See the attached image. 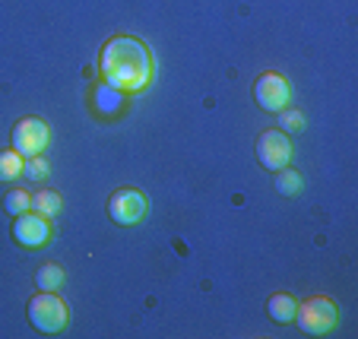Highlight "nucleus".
<instances>
[{
    "instance_id": "obj_14",
    "label": "nucleus",
    "mask_w": 358,
    "mask_h": 339,
    "mask_svg": "<svg viewBox=\"0 0 358 339\" xmlns=\"http://www.w3.org/2000/svg\"><path fill=\"white\" fill-rule=\"evenodd\" d=\"M276 190L282 194V197H295V194H301V187H304V181H301V175L298 171H292L289 165L285 168H279L276 171Z\"/></svg>"
},
{
    "instance_id": "obj_10",
    "label": "nucleus",
    "mask_w": 358,
    "mask_h": 339,
    "mask_svg": "<svg viewBox=\"0 0 358 339\" xmlns=\"http://www.w3.org/2000/svg\"><path fill=\"white\" fill-rule=\"evenodd\" d=\"M295 311H298V301L292 298L289 292H276L270 301H266V314H270L276 324H289V320H295Z\"/></svg>"
},
{
    "instance_id": "obj_8",
    "label": "nucleus",
    "mask_w": 358,
    "mask_h": 339,
    "mask_svg": "<svg viewBox=\"0 0 358 339\" xmlns=\"http://www.w3.org/2000/svg\"><path fill=\"white\" fill-rule=\"evenodd\" d=\"M48 238H51V229H48V219L41 212L29 210L22 216H16L13 222V241L20 247H41L48 245Z\"/></svg>"
},
{
    "instance_id": "obj_7",
    "label": "nucleus",
    "mask_w": 358,
    "mask_h": 339,
    "mask_svg": "<svg viewBox=\"0 0 358 339\" xmlns=\"http://www.w3.org/2000/svg\"><path fill=\"white\" fill-rule=\"evenodd\" d=\"M257 159L264 168L270 171H279L289 165L292 159V143L282 130H266V134L257 136Z\"/></svg>"
},
{
    "instance_id": "obj_3",
    "label": "nucleus",
    "mask_w": 358,
    "mask_h": 339,
    "mask_svg": "<svg viewBox=\"0 0 358 339\" xmlns=\"http://www.w3.org/2000/svg\"><path fill=\"white\" fill-rule=\"evenodd\" d=\"M295 317H298L301 333H308V336H327L330 330H336L339 311L330 298H308L304 305H298Z\"/></svg>"
},
{
    "instance_id": "obj_9",
    "label": "nucleus",
    "mask_w": 358,
    "mask_h": 339,
    "mask_svg": "<svg viewBox=\"0 0 358 339\" xmlns=\"http://www.w3.org/2000/svg\"><path fill=\"white\" fill-rule=\"evenodd\" d=\"M124 95H127V92H117L115 86L101 82V86H95V92H92V105H95V111H99V115L117 117L124 111Z\"/></svg>"
},
{
    "instance_id": "obj_11",
    "label": "nucleus",
    "mask_w": 358,
    "mask_h": 339,
    "mask_svg": "<svg viewBox=\"0 0 358 339\" xmlns=\"http://www.w3.org/2000/svg\"><path fill=\"white\" fill-rule=\"evenodd\" d=\"M64 282V270L55 264H45L38 266V273H35V285H38V292H57Z\"/></svg>"
},
{
    "instance_id": "obj_13",
    "label": "nucleus",
    "mask_w": 358,
    "mask_h": 339,
    "mask_svg": "<svg viewBox=\"0 0 358 339\" xmlns=\"http://www.w3.org/2000/svg\"><path fill=\"white\" fill-rule=\"evenodd\" d=\"M32 210L41 212L45 219H55L57 212H61V194H55V190H41V194H35Z\"/></svg>"
},
{
    "instance_id": "obj_12",
    "label": "nucleus",
    "mask_w": 358,
    "mask_h": 339,
    "mask_svg": "<svg viewBox=\"0 0 358 339\" xmlns=\"http://www.w3.org/2000/svg\"><path fill=\"white\" fill-rule=\"evenodd\" d=\"M22 165L26 159L16 150H0V181H16L22 175Z\"/></svg>"
},
{
    "instance_id": "obj_2",
    "label": "nucleus",
    "mask_w": 358,
    "mask_h": 339,
    "mask_svg": "<svg viewBox=\"0 0 358 339\" xmlns=\"http://www.w3.org/2000/svg\"><path fill=\"white\" fill-rule=\"evenodd\" d=\"M26 314H29V324L38 333H45V336L64 333V326H67V305L55 292H38L35 298H29Z\"/></svg>"
},
{
    "instance_id": "obj_4",
    "label": "nucleus",
    "mask_w": 358,
    "mask_h": 339,
    "mask_svg": "<svg viewBox=\"0 0 358 339\" xmlns=\"http://www.w3.org/2000/svg\"><path fill=\"white\" fill-rule=\"evenodd\" d=\"M48 136H51V130H48V124L41 121V117H22L13 127V150L20 152L22 159L41 156L48 146Z\"/></svg>"
},
{
    "instance_id": "obj_16",
    "label": "nucleus",
    "mask_w": 358,
    "mask_h": 339,
    "mask_svg": "<svg viewBox=\"0 0 358 339\" xmlns=\"http://www.w3.org/2000/svg\"><path fill=\"white\" fill-rule=\"evenodd\" d=\"M279 127H282V134H298V130H304V115L295 108H282L279 111Z\"/></svg>"
},
{
    "instance_id": "obj_1",
    "label": "nucleus",
    "mask_w": 358,
    "mask_h": 339,
    "mask_svg": "<svg viewBox=\"0 0 358 339\" xmlns=\"http://www.w3.org/2000/svg\"><path fill=\"white\" fill-rule=\"evenodd\" d=\"M99 70L108 86L117 92H143L152 80V57L149 48L134 35H115L105 41L99 57Z\"/></svg>"
},
{
    "instance_id": "obj_17",
    "label": "nucleus",
    "mask_w": 358,
    "mask_h": 339,
    "mask_svg": "<svg viewBox=\"0 0 358 339\" xmlns=\"http://www.w3.org/2000/svg\"><path fill=\"white\" fill-rule=\"evenodd\" d=\"M22 171L29 175V181H41V178L48 175V162L41 156H32V159H26V165H22Z\"/></svg>"
},
{
    "instance_id": "obj_15",
    "label": "nucleus",
    "mask_w": 358,
    "mask_h": 339,
    "mask_svg": "<svg viewBox=\"0 0 358 339\" xmlns=\"http://www.w3.org/2000/svg\"><path fill=\"white\" fill-rule=\"evenodd\" d=\"M32 210V197H29V190H10L7 197H3V212H10V216H22V212Z\"/></svg>"
},
{
    "instance_id": "obj_6",
    "label": "nucleus",
    "mask_w": 358,
    "mask_h": 339,
    "mask_svg": "<svg viewBox=\"0 0 358 339\" xmlns=\"http://www.w3.org/2000/svg\"><path fill=\"white\" fill-rule=\"evenodd\" d=\"M108 212L117 225H136L146 216V197L136 187H121L111 194L108 200Z\"/></svg>"
},
{
    "instance_id": "obj_5",
    "label": "nucleus",
    "mask_w": 358,
    "mask_h": 339,
    "mask_svg": "<svg viewBox=\"0 0 358 339\" xmlns=\"http://www.w3.org/2000/svg\"><path fill=\"white\" fill-rule=\"evenodd\" d=\"M289 99H292V89L285 82V76H279V73L257 76V82H254V102L264 111L279 115L282 108H289Z\"/></svg>"
}]
</instances>
